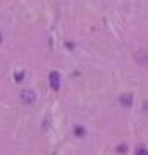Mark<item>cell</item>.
I'll use <instances>...</instances> for the list:
<instances>
[{"mask_svg":"<svg viewBox=\"0 0 148 155\" xmlns=\"http://www.w3.org/2000/svg\"><path fill=\"white\" fill-rule=\"evenodd\" d=\"M21 102L22 104H28V105H31L36 102V93H35L33 90H22L21 91Z\"/></svg>","mask_w":148,"mask_h":155,"instance_id":"obj_1","label":"cell"},{"mask_svg":"<svg viewBox=\"0 0 148 155\" xmlns=\"http://www.w3.org/2000/svg\"><path fill=\"white\" fill-rule=\"evenodd\" d=\"M134 61L140 64V66H148V52L145 48H140V50H136L134 52Z\"/></svg>","mask_w":148,"mask_h":155,"instance_id":"obj_2","label":"cell"},{"mask_svg":"<svg viewBox=\"0 0 148 155\" xmlns=\"http://www.w3.org/2000/svg\"><path fill=\"white\" fill-rule=\"evenodd\" d=\"M119 102H121V105H124V107H131L133 105V95H129V93L121 95V97H119Z\"/></svg>","mask_w":148,"mask_h":155,"instance_id":"obj_4","label":"cell"},{"mask_svg":"<svg viewBox=\"0 0 148 155\" xmlns=\"http://www.w3.org/2000/svg\"><path fill=\"white\" fill-rule=\"evenodd\" d=\"M143 110H145V114H148V100L143 102Z\"/></svg>","mask_w":148,"mask_h":155,"instance_id":"obj_6","label":"cell"},{"mask_svg":"<svg viewBox=\"0 0 148 155\" xmlns=\"http://www.w3.org/2000/svg\"><path fill=\"white\" fill-rule=\"evenodd\" d=\"M50 84H52V88L54 90H59V84H61V76H59V72H50Z\"/></svg>","mask_w":148,"mask_h":155,"instance_id":"obj_3","label":"cell"},{"mask_svg":"<svg viewBox=\"0 0 148 155\" xmlns=\"http://www.w3.org/2000/svg\"><path fill=\"white\" fill-rule=\"evenodd\" d=\"M74 133L79 134V136H83V134H84V129H83V127H76V129H74Z\"/></svg>","mask_w":148,"mask_h":155,"instance_id":"obj_5","label":"cell"}]
</instances>
